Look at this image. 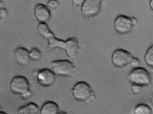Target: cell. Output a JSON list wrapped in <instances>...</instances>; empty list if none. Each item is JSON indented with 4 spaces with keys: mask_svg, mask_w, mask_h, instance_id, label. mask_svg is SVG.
<instances>
[{
    "mask_svg": "<svg viewBox=\"0 0 153 114\" xmlns=\"http://www.w3.org/2000/svg\"><path fill=\"white\" fill-rule=\"evenodd\" d=\"M40 35L48 41L47 51L59 48L64 50L69 58L74 59L76 58L79 47L78 40L76 37L70 38L66 40L59 39L55 36L48 27L42 29Z\"/></svg>",
    "mask_w": 153,
    "mask_h": 114,
    "instance_id": "1",
    "label": "cell"
},
{
    "mask_svg": "<svg viewBox=\"0 0 153 114\" xmlns=\"http://www.w3.org/2000/svg\"><path fill=\"white\" fill-rule=\"evenodd\" d=\"M51 70L56 76L63 77H71L75 74L76 68L71 61L66 59L53 61L50 63Z\"/></svg>",
    "mask_w": 153,
    "mask_h": 114,
    "instance_id": "2",
    "label": "cell"
},
{
    "mask_svg": "<svg viewBox=\"0 0 153 114\" xmlns=\"http://www.w3.org/2000/svg\"><path fill=\"white\" fill-rule=\"evenodd\" d=\"M128 79L131 85H137L142 87L149 85L151 81L149 72L144 68L140 67L131 70L129 73Z\"/></svg>",
    "mask_w": 153,
    "mask_h": 114,
    "instance_id": "3",
    "label": "cell"
},
{
    "mask_svg": "<svg viewBox=\"0 0 153 114\" xmlns=\"http://www.w3.org/2000/svg\"><path fill=\"white\" fill-rule=\"evenodd\" d=\"M74 98L80 102H84L93 93V90L90 85L85 81H79L76 83L71 89Z\"/></svg>",
    "mask_w": 153,
    "mask_h": 114,
    "instance_id": "4",
    "label": "cell"
},
{
    "mask_svg": "<svg viewBox=\"0 0 153 114\" xmlns=\"http://www.w3.org/2000/svg\"><path fill=\"white\" fill-rule=\"evenodd\" d=\"M133 56L129 51L122 48L115 50L111 58L113 64L117 68H122L129 64Z\"/></svg>",
    "mask_w": 153,
    "mask_h": 114,
    "instance_id": "5",
    "label": "cell"
},
{
    "mask_svg": "<svg viewBox=\"0 0 153 114\" xmlns=\"http://www.w3.org/2000/svg\"><path fill=\"white\" fill-rule=\"evenodd\" d=\"M102 2L101 0H84L81 7L82 15L87 18L96 16L100 11Z\"/></svg>",
    "mask_w": 153,
    "mask_h": 114,
    "instance_id": "6",
    "label": "cell"
},
{
    "mask_svg": "<svg viewBox=\"0 0 153 114\" xmlns=\"http://www.w3.org/2000/svg\"><path fill=\"white\" fill-rule=\"evenodd\" d=\"M10 88L13 93L20 95L26 91L30 89V84L26 77L18 75L14 77L11 80Z\"/></svg>",
    "mask_w": 153,
    "mask_h": 114,
    "instance_id": "7",
    "label": "cell"
},
{
    "mask_svg": "<svg viewBox=\"0 0 153 114\" xmlns=\"http://www.w3.org/2000/svg\"><path fill=\"white\" fill-rule=\"evenodd\" d=\"M133 27L130 17L123 14L118 15L115 18L114 23V27L115 31L122 35L129 33Z\"/></svg>",
    "mask_w": 153,
    "mask_h": 114,
    "instance_id": "8",
    "label": "cell"
},
{
    "mask_svg": "<svg viewBox=\"0 0 153 114\" xmlns=\"http://www.w3.org/2000/svg\"><path fill=\"white\" fill-rule=\"evenodd\" d=\"M36 78V81L40 85L44 87H48L55 82L56 76L51 69L45 68L38 70Z\"/></svg>",
    "mask_w": 153,
    "mask_h": 114,
    "instance_id": "9",
    "label": "cell"
},
{
    "mask_svg": "<svg viewBox=\"0 0 153 114\" xmlns=\"http://www.w3.org/2000/svg\"><path fill=\"white\" fill-rule=\"evenodd\" d=\"M34 14L40 23H46L50 19L51 13L49 8L45 5L39 3L34 9Z\"/></svg>",
    "mask_w": 153,
    "mask_h": 114,
    "instance_id": "10",
    "label": "cell"
},
{
    "mask_svg": "<svg viewBox=\"0 0 153 114\" xmlns=\"http://www.w3.org/2000/svg\"><path fill=\"white\" fill-rule=\"evenodd\" d=\"M14 57L16 62L22 66L27 65L30 60L29 51L26 48L22 47H19L16 49Z\"/></svg>",
    "mask_w": 153,
    "mask_h": 114,
    "instance_id": "11",
    "label": "cell"
},
{
    "mask_svg": "<svg viewBox=\"0 0 153 114\" xmlns=\"http://www.w3.org/2000/svg\"><path fill=\"white\" fill-rule=\"evenodd\" d=\"M39 112L40 114H58L59 112V107L53 101H47L42 104Z\"/></svg>",
    "mask_w": 153,
    "mask_h": 114,
    "instance_id": "12",
    "label": "cell"
},
{
    "mask_svg": "<svg viewBox=\"0 0 153 114\" xmlns=\"http://www.w3.org/2000/svg\"><path fill=\"white\" fill-rule=\"evenodd\" d=\"M39 110L36 104L30 102L20 107L18 110L17 114H37Z\"/></svg>",
    "mask_w": 153,
    "mask_h": 114,
    "instance_id": "13",
    "label": "cell"
},
{
    "mask_svg": "<svg viewBox=\"0 0 153 114\" xmlns=\"http://www.w3.org/2000/svg\"><path fill=\"white\" fill-rule=\"evenodd\" d=\"M134 114H152V111L148 105L140 103L137 105L134 110Z\"/></svg>",
    "mask_w": 153,
    "mask_h": 114,
    "instance_id": "14",
    "label": "cell"
},
{
    "mask_svg": "<svg viewBox=\"0 0 153 114\" xmlns=\"http://www.w3.org/2000/svg\"><path fill=\"white\" fill-rule=\"evenodd\" d=\"M144 61L146 65L153 68V46L152 44L148 49L144 56Z\"/></svg>",
    "mask_w": 153,
    "mask_h": 114,
    "instance_id": "15",
    "label": "cell"
},
{
    "mask_svg": "<svg viewBox=\"0 0 153 114\" xmlns=\"http://www.w3.org/2000/svg\"><path fill=\"white\" fill-rule=\"evenodd\" d=\"M41 51L37 48L34 47L29 51V56L30 60L34 61L39 60L42 56Z\"/></svg>",
    "mask_w": 153,
    "mask_h": 114,
    "instance_id": "16",
    "label": "cell"
},
{
    "mask_svg": "<svg viewBox=\"0 0 153 114\" xmlns=\"http://www.w3.org/2000/svg\"><path fill=\"white\" fill-rule=\"evenodd\" d=\"M59 3L56 0H50L48 1L47 3V7L52 9H55L58 7Z\"/></svg>",
    "mask_w": 153,
    "mask_h": 114,
    "instance_id": "17",
    "label": "cell"
},
{
    "mask_svg": "<svg viewBox=\"0 0 153 114\" xmlns=\"http://www.w3.org/2000/svg\"><path fill=\"white\" fill-rule=\"evenodd\" d=\"M129 64L131 67L134 69L139 67L140 62L137 58L133 57Z\"/></svg>",
    "mask_w": 153,
    "mask_h": 114,
    "instance_id": "18",
    "label": "cell"
},
{
    "mask_svg": "<svg viewBox=\"0 0 153 114\" xmlns=\"http://www.w3.org/2000/svg\"><path fill=\"white\" fill-rule=\"evenodd\" d=\"M131 88V91L133 94H138L141 92L143 87L137 85H132Z\"/></svg>",
    "mask_w": 153,
    "mask_h": 114,
    "instance_id": "19",
    "label": "cell"
},
{
    "mask_svg": "<svg viewBox=\"0 0 153 114\" xmlns=\"http://www.w3.org/2000/svg\"><path fill=\"white\" fill-rule=\"evenodd\" d=\"M32 94V91L30 89L24 92L20 95L22 99L26 100L30 98Z\"/></svg>",
    "mask_w": 153,
    "mask_h": 114,
    "instance_id": "20",
    "label": "cell"
},
{
    "mask_svg": "<svg viewBox=\"0 0 153 114\" xmlns=\"http://www.w3.org/2000/svg\"><path fill=\"white\" fill-rule=\"evenodd\" d=\"M83 0H71L72 7L75 8H78L81 7L84 1Z\"/></svg>",
    "mask_w": 153,
    "mask_h": 114,
    "instance_id": "21",
    "label": "cell"
},
{
    "mask_svg": "<svg viewBox=\"0 0 153 114\" xmlns=\"http://www.w3.org/2000/svg\"><path fill=\"white\" fill-rule=\"evenodd\" d=\"M96 96L94 93L87 99L85 103L87 105H90L94 102Z\"/></svg>",
    "mask_w": 153,
    "mask_h": 114,
    "instance_id": "22",
    "label": "cell"
},
{
    "mask_svg": "<svg viewBox=\"0 0 153 114\" xmlns=\"http://www.w3.org/2000/svg\"><path fill=\"white\" fill-rule=\"evenodd\" d=\"M7 10L5 8H2L0 9V17L5 18L7 16Z\"/></svg>",
    "mask_w": 153,
    "mask_h": 114,
    "instance_id": "23",
    "label": "cell"
},
{
    "mask_svg": "<svg viewBox=\"0 0 153 114\" xmlns=\"http://www.w3.org/2000/svg\"><path fill=\"white\" fill-rule=\"evenodd\" d=\"M131 24L134 26L135 25L137 22V18L134 16L130 17Z\"/></svg>",
    "mask_w": 153,
    "mask_h": 114,
    "instance_id": "24",
    "label": "cell"
},
{
    "mask_svg": "<svg viewBox=\"0 0 153 114\" xmlns=\"http://www.w3.org/2000/svg\"><path fill=\"white\" fill-rule=\"evenodd\" d=\"M149 5L150 9L152 11L153 9V0H150L149 2Z\"/></svg>",
    "mask_w": 153,
    "mask_h": 114,
    "instance_id": "25",
    "label": "cell"
},
{
    "mask_svg": "<svg viewBox=\"0 0 153 114\" xmlns=\"http://www.w3.org/2000/svg\"><path fill=\"white\" fill-rule=\"evenodd\" d=\"M58 114H68L67 113L64 111H62L59 112Z\"/></svg>",
    "mask_w": 153,
    "mask_h": 114,
    "instance_id": "26",
    "label": "cell"
},
{
    "mask_svg": "<svg viewBox=\"0 0 153 114\" xmlns=\"http://www.w3.org/2000/svg\"><path fill=\"white\" fill-rule=\"evenodd\" d=\"M0 114H7L6 112L2 111L0 112Z\"/></svg>",
    "mask_w": 153,
    "mask_h": 114,
    "instance_id": "27",
    "label": "cell"
},
{
    "mask_svg": "<svg viewBox=\"0 0 153 114\" xmlns=\"http://www.w3.org/2000/svg\"><path fill=\"white\" fill-rule=\"evenodd\" d=\"M2 111V107L0 105V112Z\"/></svg>",
    "mask_w": 153,
    "mask_h": 114,
    "instance_id": "28",
    "label": "cell"
}]
</instances>
